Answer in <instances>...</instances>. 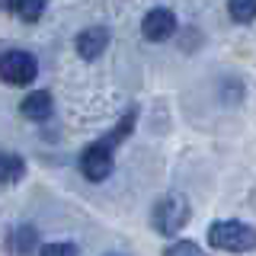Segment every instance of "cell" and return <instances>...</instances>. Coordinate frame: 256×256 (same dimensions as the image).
Masks as SVG:
<instances>
[{"label": "cell", "mask_w": 256, "mask_h": 256, "mask_svg": "<svg viewBox=\"0 0 256 256\" xmlns=\"http://www.w3.org/2000/svg\"><path fill=\"white\" fill-rule=\"evenodd\" d=\"M208 246L214 250H224V253H250L256 250V228L244 221H214L208 228Z\"/></svg>", "instance_id": "obj_1"}, {"label": "cell", "mask_w": 256, "mask_h": 256, "mask_svg": "<svg viewBox=\"0 0 256 256\" xmlns=\"http://www.w3.org/2000/svg\"><path fill=\"white\" fill-rule=\"evenodd\" d=\"M150 221H154V230L164 237L182 230V224L189 221V202L186 196H164L150 212Z\"/></svg>", "instance_id": "obj_2"}, {"label": "cell", "mask_w": 256, "mask_h": 256, "mask_svg": "<svg viewBox=\"0 0 256 256\" xmlns=\"http://www.w3.org/2000/svg\"><path fill=\"white\" fill-rule=\"evenodd\" d=\"M112 166H116V144H109L106 138L86 144L80 154V173L90 182H102L112 173Z\"/></svg>", "instance_id": "obj_3"}, {"label": "cell", "mask_w": 256, "mask_h": 256, "mask_svg": "<svg viewBox=\"0 0 256 256\" xmlns=\"http://www.w3.org/2000/svg\"><path fill=\"white\" fill-rule=\"evenodd\" d=\"M38 74V61L22 48H10L0 54V80L10 86H29Z\"/></svg>", "instance_id": "obj_4"}, {"label": "cell", "mask_w": 256, "mask_h": 256, "mask_svg": "<svg viewBox=\"0 0 256 256\" xmlns=\"http://www.w3.org/2000/svg\"><path fill=\"white\" fill-rule=\"evenodd\" d=\"M176 32V13L173 10H166V6H154V10H148L144 13V20H141V36L148 38V42H166Z\"/></svg>", "instance_id": "obj_5"}, {"label": "cell", "mask_w": 256, "mask_h": 256, "mask_svg": "<svg viewBox=\"0 0 256 256\" xmlns=\"http://www.w3.org/2000/svg\"><path fill=\"white\" fill-rule=\"evenodd\" d=\"M106 45H109V29L106 26H86L74 38V48H77V54L84 61H96L102 52H106Z\"/></svg>", "instance_id": "obj_6"}, {"label": "cell", "mask_w": 256, "mask_h": 256, "mask_svg": "<svg viewBox=\"0 0 256 256\" xmlns=\"http://www.w3.org/2000/svg\"><path fill=\"white\" fill-rule=\"evenodd\" d=\"M20 112L29 118V122H45V118H52V112H54V100H52V93H45V90L29 93L26 100H22Z\"/></svg>", "instance_id": "obj_7"}, {"label": "cell", "mask_w": 256, "mask_h": 256, "mask_svg": "<svg viewBox=\"0 0 256 256\" xmlns=\"http://www.w3.org/2000/svg\"><path fill=\"white\" fill-rule=\"evenodd\" d=\"M10 250L13 253H20V256H26V253H32L38 246V230L32 228V224H16V228L10 230Z\"/></svg>", "instance_id": "obj_8"}, {"label": "cell", "mask_w": 256, "mask_h": 256, "mask_svg": "<svg viewBox=\"0 0 256 256\" xmlns=\"http://www.w3.org/2000/svg\"><path fill=\"white\" fill-rule=\"evenodd\" d=\"M45 6H48V0H10L6 10L13 16H20V20H26V22H36V20H42Z\"/></svg>", "instance_id": "obj_9"}, {"label": "cell", "mask_w": 256, "mask_h": 256, "mask_svg": "<svg viewBox=\"0 0 256 256\" xmlns=\"http://www.w3.org/2000/svg\"><path fill=\"white\" fill-rule=\"evenodd\" d=\"M22 170H26V160L16 154H0V182H13L20 180Z\"/></svg>", "instance_id": "obj_10"}, {"label": "cell", "mask_w": 256, "mask_h": 256, "mask_svg": "<svg viewBox=\"0 0 256 256\" xmlns=\"http://www.w3.org/2000/svg\"><path fill=\"white\" fill-rule=\"evenodd\" d=\"M228 13L234 22H253L256 20V0H228Z\"/></svg>", "instance_id": "obj_11"}, {"label": "cell", "mask_w": 256, "mask_h": 256, "mask_svg": "<svg viewBox=\"0 0 256 256\" xmlns=\"http://www.w3.org/2000/svg\"><path fill=\"white\" fill-rule=\"evenodd\" d=\"M164 256H205V253H202V246L192 244V240H176V244H170L164 250Z\"/></svg>", "instance_id": "obj_12"}, {"label": "cell", "mask_w": 256, "mask_h": 256, "mask_svg": "<svg viewBox=\"0 0 256 256\" xmlns=\"http://www.w3.org/2000/svg\"><path fill=\"white\" fill-rule=\"evenodd\" d=\"M38 256H77V244H68V240H58V244H42Z\"/></svg>", "instance_id": "obj_13"}, {"label": "cell", "mask_w": 256, "mask_h": 256, "mask_svg": "<svg viewBox=\"0 0 256 256\" xmlns=\"http://www.w3.org/2000/svg\"><path fill=\"white\" fill-rule=\"evenodd\" d=\"M6 6H10V0H0V10H6Z\"/></svg>", "instance_id": "obj_14"}, {"label": "cell", "mask_w": 256, "mask_h": 256, "mask_svg": "<svg viewBox=\"0 0 256 256\" xmlns=\"http://www.w3.org/2000/svg\"><path fill=\"white\" fill-rule=\"evenodd\" d=\"M109 256H118V253H109Z\"/></svg>", "instance_id": "obj_15"}]
</instances>
